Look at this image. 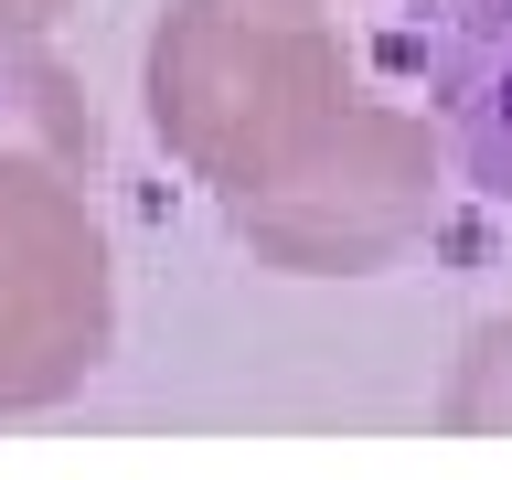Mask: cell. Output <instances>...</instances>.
I'll return each mask as SVG.
<instances>
[{
  "instance_id": "obj_1",
  "label": "cell",
  "mask_w": 512,
  "mask_h": 480,
  "mask_svg": "<svg viewBox=\"0 0 512 480\" xmlns=\"http://www.w3.org/2000/svg\"><path fill=\"white\" fill-rule=\"evenodd\" d=\"M139 107L160 150L235 203L342 128L352 54L299 0H171L139 43Z\"/></svg>"
},
{
  "instance_id": "obj_2",
  "label": "cell",
  "mask_w": 512,
  "mask_h": 480,
  "mask_svg": "<svg viewBox=\"0 0 512 480\" xmlns=\"http://www.w3.org/2000/svg\"><path fill=\"white\" fill-rule=\"evenodd\" d=\"M438 118L395 107V96H352L342 128L310 160H288L278 182H256L224 203L235 246H256V267L278 278H374L438 224Z\"/></svg>"
},
{
  "instance_id": "obj_3",
  "label": "cell",
  "mask_w": 512,
  "mask_h": 480,
  "mask_svg": "<svg viewBox=\"0 0 512 480\" xmlns=\"http://www.w3.org/2000/svg\"><path fill=\"white\" fill-rule=\"evenodd\" d=\"M107 352H118V267L96 182L64 160L0 150V416L86 395Z\"/></svg>"
},
{
  "instance_id": "obj_4",
  "label": "cell",
  "mask_w": 512,
  "mask_h": 480,
  "mask_svg": "<svg viewBox=\"0 0 512 480\" xmlns=\"http://www.w3.org/2000/svg\"><path fill=\"white\" fill-rule=\"evenodd\" d=\"M395 64L438 118L448 171L512 224V0H416L395 22Z\"/></svg>"
},
{
  "instance_id": "obj_5",
  "label": "cell",
  "mask_w": 512,
  "mask_h": 480,
  "mask_svg": "<svg viewBox=\"0 0 512 480\" xmlns=\"http://www.w3.org/2000/svg\"><path fill=\"white\" fill-rule=\"evenodd\" d=\"M0 150L64 160L86 182H96V160H107V128H96L86 86L43 54V32H0Z\"/></svg>"
},
{
  "instance_id": "obj_6",
  "label": "cell",
  "mask_w": 512,
  "mask_h": 480,
  "mask_svg": "<svg viewBox=\"0 0 512 480\" xmlns=\"http://www.w3.org/2000/svg\"><path fill=\"white\" fill-rule=\"evenodd\" d=\"M438 427L448 438H512V310L459 342V363L438 384Z\"/></svg>"
},
{
  "instance_id": "obj_7",
  "label": "cell",
  "mask_w": 512,
  "mask_h": 480,
  "mask_svg": "<svg viewBox=\"0 0 512 480\" xmlns=\"http://www.w3.org/2000/svg\"><path fill=\"white\" fill-rule=\"evenodd\" d=\"M75 0H0V32H54Z\"/></svg>"
},
{
  "instance_id": "obj_8",
  "label": "cell",
  "mask_w": 512,
  "mask_h": 480,
  "mask_svg": "<svg viewBox=\"0 0 512 480\" xmlns=\"http://www.w3.org/2000/svg\"><path fill=\"white\" fill-rule=\"evenodd\" d=\"M299 11H331V0H299Z\"/></svg>"
}]
</instances>
